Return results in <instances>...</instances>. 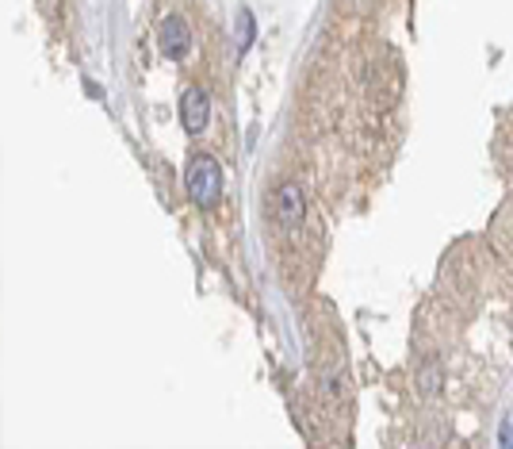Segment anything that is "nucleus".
I'll use <instances>...</instances> for the list:
<instances>
[{"label": "nucleus", "instance_id": "nucleus-1", "mask_svg": "<svg viewBox=\"0 0 513 449\" xmlns=\"http://www.w3.org/2000/svg\"><path fill=\"white\" fill-rule=\"evenodd\" d=\"M184 189L200 207H211L218 204V196H223V169H218V161L211 154H195L188 161V173H184Z\"/></svg>", "mask_w": 513, "mask_h": 449}, {"label": "nucleus", "instance_id": "nucleus-2", "mask_svg": "<svg viewBox=\"0 0 513 449\" xmlns=\"http://www.w3.org/2000/svg\"><path fill=\"white\" fill-rule=\"evenodd\" d=\"M272 215H276V227L284 235H295L302 227V215H307V204H302V192L295 181H284L276 189V204H272Z\"/></svg>", "mask_w": 513, "mask_h": 449}, {"label": "nucleus", "instance_id": "nucleus-3", "mask_svg": "<svg viewBox=\"0 0 513 449\" xmlns=\"http://www.w3.org/2000/svg\"><path fill=\"white\" fill-rule=\"evenodd\" d=\"M207 120H211V100H207L203 89H188L180 97V123L188 135H203Z\"/></svg>", "mask_w": 513, "mask_h": 449}, {"label": "nucleus", "instance_id": "nucleus-4", "mask_svg": "<svg viewBox=\"0 0 513 449\" xmlns=\"http://www.w3.org/2000/svg\"><path fill=\"white\" fill-rule=\"evenodd\" d=\"M157 46H161V54H169V58L188 54V46H192L188 23L180 16H165V23H161V31H157Z\"/></svg>", "mask_w": 513, "mask_h": 449}, {"label": "nucleus", "instance_id": "nucleus-5", "mask_svg": "<svg viewBox=\"0 0 513 449\" xmlns=\"http://www.w3.org/2000/svg\"><path fill=\"white\" fill-rule=\"evenodd\" d=\"M253 39H256V19H253L249 8H241L238 12V54H249Z\"/></svg>", "mask_w": 513, "mask_h": 449}, {"label": "nucleus", "instance_id": "nucleus-6", "mask_svg": "<svg viewBox=\"0 0 513 449\" xmlns=\"http://www.w3.org/2000/svg\"><path fill=\"white\" fill-rule=\"evenodd\" d=\"M417 388H422L425 396H437V388H440V365L437 361H429L422 368V376H417Z\"/></svg>", "mask_w": 513, "mask_h": 449}, {"label": "nucleus", "instance_id": "nucleus-7", "mask_svg": "<svg viewBox=\"0 0 513 449\" xmlns=\"http://www.w3.org/2000/svg\"><path fill=\"white\" fill-rule=\"evenodd\" d=\"M502 442H506V445H513V426H506V430H502Z\"/></svg>", "mask_w": 513, "mask_h": 449}]
</instances>
